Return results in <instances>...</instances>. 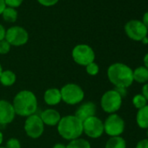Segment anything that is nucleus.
Here are the masks:
<instances>
[{
    "instance_id": "nucleus-35",
    "label": "nucleus",
    "mask_w": 148,
    "mask_h": 148,
    "mask_svg": "<svg viewBox=\"0 0 148 148\" xmlns=\"http://www.w3.org/2000/svg\"><path fill=\"white\" fill-rule=\"evenodd\" d=\"M144 64H145V66L148 69V53H146L144 57Z\"/></svg>"
},
{
    "instance_id": "nucleus-16",
    "label": "nucleus",
    "mask_w": 148,
    "mask_h": 148,
    "mask_svg": "<svg viewBox=\"0 0 148 148\" xmlns=\"http://www.w3.org/2000/svg\"><path fill=\"white\" fill-rule=\"evenodd\" d=\"M136 121L141 129H148V105L138 111Z\"/></svg>"
},
{
    "instance_id": "nucleus-12",
    "label": "nucleus",
    "mask_w": 148,
    "mask_h": 148,
    "mask_svg": "<svg viewBox=\"0 0 148 148\" xmlns=\"http://www.w3.org/2000/svg\"><path fill=\"white\" fill-rule=\"evenodd\" d=\"M15 110L12 103L5 99H0V125L10 124L15 119Z\"/></svg>"
},
{
    "instance_id": "nucleus-10",
    "label": "nucleus",
    "mask_w": 148,
    "mask_h": 148,
    "mask_svg": "<svg viewBox=\"0 0 148 148\" xmlns=\"http://www.w3.org/2000/svg\"><path fill=\"white\" fill-rule=\"evenodd\" d=\"M5 39L11 45L21 46L28 42L29 34L27 31L21 26H12L6 31Z\"/></svg>"
},
{
    "instance_id": "nucleus-36",
    "label": "nucleus",
    "mask_w": 148,
    "mask_h": 148,
    "mask_svg": "<svg viewBox=\"0 0 148 148\" xmlns=\"http://www.w3.org/2000/svg\"><path fill=\"white\" fill-rule=\"evenodd\" d=\"M3 140H4V136L3 133L0 132V146H1V144L3 143Z\"/></svg>"
},
{
    "instance_id": "nucleus-40",
    "label": "nucleus",
    "mask_w": 148,
    "mask_h": 148,
    "mask_svg": "<svg viewBox=\"0 0 148 148\" xmlns=\"http://www.w3.org/2000/svg\"><path fill=\"white\" fill-rule=\"evenodd\" d=\"M147 137H148V129H147Z\"/></svg>"
},
{
    "instance_id": "nucleus-31",
    "label": "nucleus",
    "mask_w": 148,
    "mask_h": 148,
    "mask_svg": "<svg viewBox=\"0 0 148 148\" xmlns=\"http://www.w3.org/2000/svg\"><path fill=\"white\" fill-rule=\"evenodd\" d=\"M5 33H6V30L1 24H0V41L4 40L5 38Z\"/></svg>"
},
{
    "instance_id": "nucleus-33",
    "label": "nucleus",
    "mask_w": 148,
    "mask_h": 148,
    "mask_svg": "<svg viewBox=\"0 0 148 148\" xmlns=\"http://www.w3.org/2000/svg\"><path fill=\"white\" fill-rule=\"evenodd\" d=\"M5 8H6V5L5 3V0H0V15H2Z\"/></svg>"
},
{
    "instance_id": "nucleus-7",
    "label": "nucleus",
    "mask_w": 148,
    "mask_h": 148,
    "mask_svg": "<svg viewBox=\"0 0 148 148\" xmlns=\"http://www.w3.org/2000/svg\"><path fill=\"white\" fill-rule=\"evenodd\" d=\"M125 121L118 114H110L104 122V132L110 137H118L125 131Z\"/></svg>"
},
{
    "instance_id": "nucleus-20",
    "label": "nucleus",
    "mask_w": 148,
    "mask_h": 148,
    "mask_svg": "<svg viewBox=\"0 0 148 148\" xmlns=\"http://www.w3.org/2000/svg\"><path fill=\"white\" fill-rule=\"evenodd\" d=\"M3 18L9 23H14L18 18V12L16 9L12 7H7L5 9V11L2 13Z\"/></svg>"
},
{
    "instance_id": "nucleus-34",
    "label": "nucleus",
    "mask_w": 148,
    "mask_h": 148,
    "mask_svg": "<svg viewBox=\"0 0 148 148\" xmlns=\"http://www.w3.org/2000/svg\"><path fill=\"white\" fill-rule=\"evenodd\" d=\"M52 148H66V145H64V144H61V143H57L54 145V146Z\"/></svg>"
},
{
    "instance_id": "nucleus-27",
    "label": "nucleus",
    "mask_w": 148,
    "mask_h": 148,
    "mask_svg": "<svg viewBox=\"0 0 148 148\" xmlns=\"http://www.w3.org/2000/svg\"><path fill=\"white\" fill-rule=\"evenodd\" d=\"M38 2L44 6L50 7L55 5L58 2V0H38Z\"/></svg>"
},
{
    "instance_id": "nucleus-6",
    "label": "nucleus",
    "mask_w": 148,
    "mask_h": 148,
    "mask_svg": "<svg viewBox=\"0 0 148 148\" xmlns=\"http://www.w3.org/2000/svg\"><path fill=\"white\" fill-rule=\"evenodd\" d=\"M122 100L123 98L113 89L106 92L102 95L100 105L104 112L112 114L120 109L122 106Z\"/></svg>"
},
{
    "instance_id": "nucleus-32",
    "label": "nucleus",
    "mask_w": 148,
    "mask_h": 148,
    "mask_svg": "<svg viewBox=\"0 0 148 148\" xmlns=\"http://www.w3.org/2000/svg\"><path fill=\"white\" fill-rule=\"evenodd\" d=\"M142 22H143V24L145 25V26L147 28V30H148V12H146L145 14H144V16H143V18H142Z\"/></svg>"
},
{
    "instance_id": "nucleus-21",
    "label": "nucleus",
    "mask_w": 148,
    "mask_h": 148,
    "mask_svg": "<svg viewBox=\"0 0 148 148\" xmlns=\"http://www.w3.org/2000/svg\"><path fill=\"white\" fill-rule=\"evenodd\" d=\"M66 148H91V144L89 141L79 138L71 140L70 143L66 145Z\"/></svg>"
},
{
    "instance_id": "nucleus-2",
    "label": "nucleus",
    "mask_w": 148,
    "mask_h": 148,
    "mask_svg": "<svg viewBox=\"0 0 148 148\" xmlns=\"http://www.w3.org/2000/svg\"><path fill=\"white\" fill-rule=\"evenodd\" d=\"M12 106L16 114L22 117H29L36 113L38 99L32 92L23 90L18 92L14 97Z\"/></svg>"
},
{
    "instance_id": "nucleus-9",
    "label": "nucleus",
    "mask_w": 148,
    "mask_h": 148,
    "mask_svg": "<svg viewBox=\"0 0 148 148\" xmlns=\"http://www.w3.org/2000/svg\"><path fill=\"white\" fill-rule=\"evenodd\" d=\"M25 131L26 135L32 138L41 137L45 131V125L40 116L35 113L27 117L25 122Z\"/></svg>"
},
{
    "instance_id": "nucleus-30",
    "label": "nucleus",
    "mask_w": 148,
    "mask_h": 148,
    "mask_svg": "<svg viewBox=\"0 0 148 148\" xmlns=\"http://www.w3.org/2000/svg\"><path fill=\"white\" fill-rule=\"evenodd\" d=\"M116 92H118V93L122 97V98H124V97H125L126 96V94H127V92H126V88H123V87H115V89H114Z\"/></svg>"
},
{
    "instance_id": "nucleus-37",
    "label": "nucleus",
    "mask_w": 148,
    "mask_h": 148,
    "mask_svg": "<svg viewBox=\"0 0 148 148\" xmlns=\"http://www.w3.org/2000/svg\"><path fill=\"white\" fill-rule=\"evenodd\" d=\"M141 42H142L143 44H145V45L148 44V38H147V37H145V38H144V39L141 41Z\"/></svg>"
},
{
    "instance_id": "nucleus-39",
    "label": "nucleus",
    "mask_w": 148,
    "mask_h": 148,
    "mask_svg": "<svg viewBox=\"0 0 148 148\" xmlns=\"http://www.w3.org/2000/svg\"><path fill=\"white\" fill-rule=\"evenodd\" d=\"M0 148H6V147H3V146H0Z\"/></svg>"
},
{
    "instance_id": "nucleus-14",
    "label": "nucleus",
    "mask_w": 148,
    "mask_h": 148,
    "mask_svg": "<svg viewBox=\"0 0 148 148\" xmlns=\"http://www.w3.org/2000/svg\"><path fill=\"white\" fill-rule=\"evenodd\" d=\"M40 118L44 125H46L49 126H55V125H58L62 117L60 116V113L57 110L49 108V109L45 110L40 114Z\"/></svg>"
},
{
    "instance_id": "nucleus-5",
    "label": "nucleus",
    "mask_w": 148,
    "mask_h": 148,
    "mask_svg": "<svg viewBox=\"0 0 148 148\" xmlns=\"http://www.w3.org/2000/svg\"><path fill=\"white\" fill-rule=\"evenodd\" d=\"M71 56L74 62L82 66H86L95 60V52L93 49L90 45L85 44H80L74 47Z\"/></svg>"
},
{
    "instance_id": "nucleus-17",
    "label": "nucleus",
    "mask_w": 148,
    "mask_h": 148,
    "mask_svg": "<svg viewBox=\"0 0 148 148\" xmlns=\"http://www.w3.org/2000/svg\"><path fill=\"white\" fill-rule=\"evenodd\" d=\"M133 81L145 84L148 81V69L145 66H138L133 70Z\"/></svg>"
},
{
    "instance_id": "nucleus-24",
    "label": "nucleus",
    "mask_w": 148,
    "mask_h": 148,
    "mask_svg": "<svg viewBox=\"0 0 148 148\" xmlns=\"http://www.w3.org/2000/svg\"><path fill=\"white\" fill-rule=\"evenodd\" d=\"M11 50V45L5 40H1L0 41V54H7Z\"/></svg>"
},
{
    "instance_id": "nucleus-25",
    "label": "nucleus",
    "mask_w": 148,
    "mask_h": 148,
    "mask_svg": "<svg viewBox=\"0 0 148 148\" xmlns=\"http://www.w3.org/2000/svg\"><path fill=\"white\" fill-rule=\"evenodd\" d=\"M6 148H21L20 141L16 138H11L6 143Z\"/></svg>"
},
{
    "instance_id": "nucleus-8",
    "label": "nucleus",
    "mask_w": 148,
    "mask_h": 148,
    "mask_svg": "<svg viewBox=\"0 0 148 148\" xmlns=\"http://www.w3.org/2000/svg\"><path fill=\"white\" fill-rule=\"evenodd\" d=\"M125 32L127 37L134 41H142L148 33V30L143 22L136 19L130 20L125 24Z\"/></svg>"
},
{
    "instance_id": "nucleus-3",
    "label": "nucleus",
    "mask_w": 148,
    "mask_h": 148,
    "mask_svg": "<svg viewBox=\"0 0 148 148\" xmlns=\"http://www.w3.org/2000/svg\"><path fill=\"white\" fill-rule=\"evenodd\" d=\"M59 135L66 140L79 138L83 133V122L75 115H66L58 124Z\"/></svg>"
},
{
    "instance_id": "nucleus-22",
    "label": "nucleus",
    "mask_w": 148,
    "mask_h": 148,
    "mask_svg": "<svg viewBox=\"0 0 148 148\" xmlns=\"http://www.w3.org/2000/svg\"><path fill=\"white\" fill-rule=\"evenodd\" d=\"M132 105L137 109H141L147 105V100L142 94H137L132 98Z\"/></svg>"
},
{
    "instance_id": "nucleus-4",
    "label": "nucleus",
    "mask_w": 148,
    "mask_h": 148,
    "mask_svg": "<svg viewBox=\"0 0 148 148\" xmlns=\"http://www.w3.org/2000/svg\"><path fill=\"white\" fill-rule=\"evenodd\" d=\"M62 100L71 106L79 104L85 98V92L83 89L77 84L69 83L64 86L61 90Z\"/></svg>"
},
{
    "instance_id": "nucleus-29",
    "label": "nucleus",
    "mask_w": 148,
    "mask_h": 148,
    "mask_svg": "<svg viewBox=\"0 0 148 148\" xmlns=\"http://www.w3.org/2000/svg\"><path fill=\"white\" fill-rule=\"evenodd\" d=\"M141 94L145 97V99L148 101V83L145 84L143 86H142V89H141Z\"/></svg>"
},
{
    "instance_id": "nucleus-38",
    "label": "nucleus",
    "mask_w": 148,
    "mask_h": 148,
    "mask_svg": "<svg viewBox=\"0 0 148 148\" xmlns=\"http://www.w3.org/2000/svg\"><path fill=\"white\" fill-rule=\"evenodd\" d=\"M2 72H3V68H2V65H1V64H0V76H1Z\"/></svg>"
},
{
    "instance_id": "nucleus-26",
    "label": "nucleus",
    "mask_w": 148,
    "mask_h": 148,
    "mask_svg": "<svg viewBox=\"0 0 148 148\" xmlns=\"http://www.w3.org/2000/svg\"><path fill=\"white\" fill-rule=\"evenodd\" d=\"M24 0H5V3L7 7H12V8H17L20 6V5L23 3Z\"/></svg>"
},
{
    "instance_id": "nucleus-1",
    "label": "nucleus",
    "mask_w": 148,
    "mask_h": 148,
    "mask_svg": "<svg viewBox=\"0 0 148 148\" xmlns=\"http://www.w3.org/2000/svg\"><path fill=\"white\" fill-rule=\"evenodd\" d=\"M109 81L115 87L128 88L133 83V70L123 63H114L107 69Z\"/></svg>"
},
{
    "instance_id": "nucleus-23",
    "label": "nucleus",
    "mask_w": 148,
    "mask_h": 148,
    "mask_svg": "<svg viewBox=\"0 0 148 148\" xmlns=\"http://www.w3.org/2000/svg\"><path fill=\"white\" fill-rule=\"evenodd\" d=\"M86 72L89 74V75L95 76L99 71V67L95 62H92V63H91L86 66Z\"/></svg>"
},
{
    "instance_id": "nucleus-11",
    "label": "nucleus",
    "mask_w": 148,
    "mask_h": 148,
    "mask_svg": "<svg viewBox=\"0 0 148 148\" xmlns=\"http://www.w3.org/2000/svg\"><path fill=\"white\" fill-rule=\"evenodd\" d=\"M83 132L92 138H98L104 133V122L96 117H91L83 121Z\"/></svg>"
},
{
    "instance_id": "nucleus-18",
    "label": "nucleus",
    "mask_w": 148,
    "mask_h": 148,
    "mask_svg": "<svg viewBox=\"0 0 148 148\" xmlns=\"http://www.w3.org/2000/svg\"><path fill=\"white\" fill-rule=\"evenodd\" d=\"M16 79H17L16 74L11 70L3 71L1 76H0V83H1L4 86H13L14 83L16 82Z\"/></svg>"
},
{
    "instance_id": "nucleus-28",
    "label": "nucleus",
    "mask_w": 148,
    "mask_h": 148,
    "mask_svg": "<svg viewBox=\"0 0 148 148\" xmlns=\"http://www.w3.org/2000/svg\"><path fill=\"white\" fill-rule=\"evenodd\" d=\"M136 148H148V138L139 140L136 145Z\"/></svg>"
},
{
    "instance_id": "nucleus-19",
    "label": "nucleus",
    "mask_w": 148,
    "mask_h": 148,
    "mask_svg": "<svg viewBox=\"0 0 148 148\" xmlns=\"http://www.w3.org/2000/svg\"><path fill=\"white\" fill-rule=\"evenodd\" d=\"M105 148H126V142L121 136L111 137L106 143Z\"/></svg>"
},
{
    "instance_id": "nucleus-15",
    "label": "nucleus",
    "mask_w": 148,
    "mask_h": 148,
    "mask_svg": "<svg viewBox=\"0 0 148 148\" xmlns=\"http://www.w3.org/2000/svg\"><path fill=\"white\" fill-rule=\"evenodd\" d=\"M44 100L49 106H56L62 100L60 90L58 88H50L45 92Z\"/></svg>"
},
{
    "instance_id": "nucleus-13",
    "label": "nucleus",
    "mask_w": 148,
    "mask_h": 148,
    "mask_svg": "<svg viewBox=\"0 0 148 148\" xmlns=\"http://www.w3.org/2000/svg\"><path fill=\"white\" fill-rule=\"evenodd\" d=\"M97 112V106L93 102L87 101L81 104L78 109L76 110L75 115L78 119H79L82 122L87 119L88 118L95 116Z\"/></svg>"
}]
</instances>
